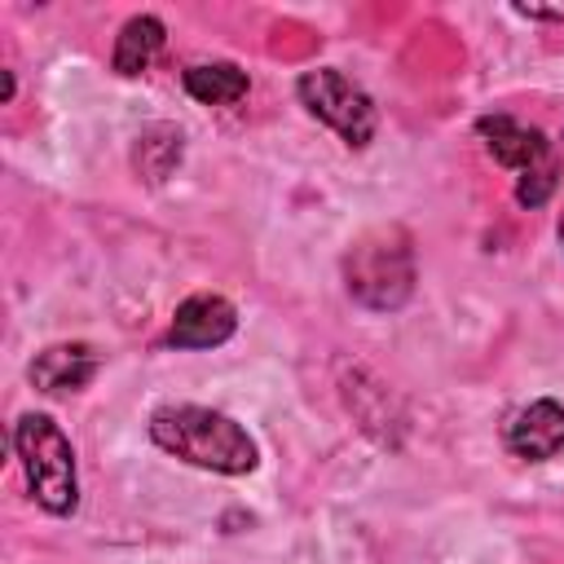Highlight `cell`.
I'll return each mask as SVG.
<instances>
[{
    "instance_id": "5bb4252c",
    "label": "cell",
    "mask_w": 564,
    "mask_h": 564,
    "mask_svg": "<svg viewBox=\"0 0 564 564\" xmlns=\"http://www.w3.org/2000/svg\"><path fill=\"white\" fill-rule=\"evenodd\" d=\"M555 234H560V247H564V212H560V225H555Z\"/></svg>"
},
{
    "instance_id": "ba28073f",
    "label": "cell",
    "mask_w": 564,
    "mask_h": 564,
    "mask_svg": "<svg viewBox=\"0 0 564 564\" xmlns=\"http://www.w3.org/2000/svg\"><path fill=\"white\" fill-rule=\"evenodd\" d=\"M101 370V352L84 339H62V344H48L31 357L26 366V379L35 392L44 397H75L84 392Z\"/></svg>"
},
{
    "instance_id": "8992f818",
    "label": "cell",
    "mask_w": 564,
    "mask_h": 564,
    "mask_svg": "<svg viewBox=\"0 0 564 564\" xmlns=\"http://www.w3.org/2000/svg\"><path fill=\"white\" fill-rule=\"evenodd\" d=\"M238 335V304L220 291H194L176 304L163 344L176 352H203V348H220Z\"/></svg>"
},
{
    "instance_id": "4fadbf2b",
    "label": "cell",
    "mask_w": 564,
    "mask_h": 564,
    "mask_svg": "<svg viewBox=\"0 0 564 564\" xmlns=\"http://www.w3.org/2000/svg\"><path fill=\"white\" fill-rule=\"evenodd\" d=\"M0 79H4V93H0V101H4V106H9V101H13V97H18V75H13V70H9V66H0Z\"/></svg>"
},
{
    "instance_id": "7a4b0ae2",
    "label": "cell",
    "mask_w": 564,
    "mask_h": 564,
    "mask_svg": "<svg viewBox=\"0 0 564 564\" xmlns=\"http://www.w3.org/2000/svg\"><path fill=\"white\" fill-rule=\"evenodd\" d=\"M344 269V291L352 304L366 313H397L410 304L419 264H414V238L401 225H375L339 260Z\"/></svg>"
},
{
    "instance_id": "8fae6325",
    "label": "cell",
    "mask_w": 564,
    "mask_h": 564,
    "mask_svg": "<svg viewBox=\"0 0 564 564\" xmlns=\"http://www.w3.org/2000/svg\"><path fill=\"white\" fill-rule=\"evenodd\" d=\"M185 159V132L176 123H150L137 132V145H132V167L145 185H163Z\"/></svg>"
},
{
    "instance_id": "3957f363",
    "label": "cell",
    "mask_w": 564,
    "mask_h": 564,
    "mask_svg": "<svg viewBox=\"0 0 564 564\" xmlns=\"http://www.w3.org/2000/svg\"><path fill=\"white\" fill-rule=\"evenodd\" d=\"M9 441H13L31 502L57 520L75 516L79 511V467H75V445L62 432V423L44 410H26V414H18Z\"/></svg>"
},
{
    "instance_id": "52a82bcc",
    "label": "cell",
    "mask_w": 564,
    "mask_h": 564,
    "mask_svg": "<svg viewBox=\"0 0 564 564\" xmlns=\"http://www.w3.org/2000/svg\"><path fill=\"white\" fill-rule=\"evenodd\" d=\"M502 445L520 463H551L564 454V405L555 397H538L520 405L502 423Z\"/></svg>"
},
{
    "instance_id": "5b68a950",
    "label": "cell",
    "mask_w": 564,
    "mask_h": 564,
    "mask_svg": "<svg viewBox=\"0 0 564 564\" xmlns=\"http://www.w3.org/2000/svg\"><path fill=\"white\" fill-rule=\"evenodd\" d=\"M295 101L317 119L326 123L348 150H366L379 132V106L375 97L352 79L344 75L339 66H313V70H300L295 79Z\"/></svg>"
},
{
    "instance_id": "7c38bea8",
    "label": "cell",
    "mask_w": 564,
    "mask_h": 564,
    "mask_svg": "<svg viewBox=\"0 0 564 564\" xmlns=\"http://www.w3.org/2000/svg\"><path fill=\"white\" fill-rule=\"evenodd\" d=\"M520 18H538V22H564V4L555 9H538V4H511Z\"/></svg>"
},
{
    "instance_id": "9c48e42d",
    "label": "cell",
    "mask_w": 564,
    "mask_h": 564,
    "mask_svg": "<svg viewBox=\"0 0 564 564\" xmlns=\"http://www.w3.org/2000/svg\"><path fill=\"white\" fill-rule=\"evenodd\" d=\"M163 44H167L163 18H154V13H132V18L119 26V35H115L110 70H115L119 79H137V75H145V70L154 66V57L163 53Z\"/></svg>"
},
{
    "instance_id": "6da1fadb",
    "label": "cell",
    "mask_w": 564,
    "mask_h": 564,
    "mask_svg": "<svg viewBox=\"0 0 564 564\" xmlns=\"http://www.w3.org/2000/svg\"><path fill=\"white\" fill-rule=\"evenodd\" d=\"M145 432L163 454H172L198 471H212V476H251L260 467L256 436L234 414L212 410V405L163 401L150 410Z\"/></svg>"
},
{
    "instance_id": "277c9868",
    "label": "cell",
    "mask_w": 564,
    "mask_h": 564,
    "mask_svg": "<svg viewBox=\"0 0 564 564\" xmlns=\"http://www.w3.org/2000/svg\"><path fill=\"white\" fill-rule=\"evenodd\" d=\"M476 137L485 141V150H489L494 163H502V167L516 172V189L511 194H516L520 207L538 212V207L551 203V194L560 189L564 167H560L555 141L542 128L520 123L516 115H502L498 110V115H480L476 119Z\"/></svg>"
},
{
    "instance_id": "30bf717a",
    "label": "cell",
    "mask_w": 564,
    "mask_h": 564,
    "mask_svg": "<svg viewBox=\"0 0 564 564\" xmlns=\"http://www.w3.org/2000/svg\"><path fill=\"white\" fill-rule=\"evenodd\" d=\"M181 88L198 101V106H238L251 88L247 70L238 62H194L181 70Z\"/></svg>"
}]
</instances>
